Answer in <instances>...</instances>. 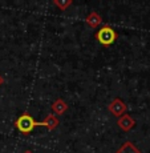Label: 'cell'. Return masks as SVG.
I'll list each match as a JSON object with an SVG mask.
<instances>
[{
  "label": "cell",
  "instance_id": "7",
  "mask_svg": "<svg viewBox=\"0 0 150 153\" xmlns=\"http://www.w3.org/2000/svg\"><path fill=\"white\" fill-rule=\"evenodd\" d=\"M85 22H86V24L89 25L90 28H97L98 25L102 24V17L100 16L97 12L95 11H92L89 15L86 16V19H85Z\"/></svg>",
  "mask_w": 150,
  "mask_h": 153
},
{
  "label": "cell",
  "instance_id": "11",
  "mask_svg": "<svg viewBox=\"0 0 150 153\" xmlns=\"http://www.w3.org/2000/svg\"><path fill=\"white\" fill-rule=\"evenodd\" d=\"M24 153H33V152H32V151H25Z\"/></svg>",
  "mask_w": 150,
  "mask_h": 153
},
{
  "label": "cell",
  "instance_id": "4",
  "mask_svg": "<svg viewBox=\"0 0 150 153\" xmlns=\"http://www.w3.org/2000/svg\"><path fill=\"white\" fill-rule=\"evenodd\" d=\"M117 125H118V128L121 129V131L129 132L130 129L134 128V125H136V120H134L130 114L125 113V114H122L121 117H118V120H117Z\"/></svg>",
  "mask_w": 150,
  "mask_h": 153
},
{
  "label": "cell",
  "instance_id": "6",
  "mask_svg": "<svg viewBox=\"0 0 150 153\" xmlns=\"http://www.w3.org/2000/svg\"><path fill=\"white\" fill-rule=\"evenodd\" d=\"M51 108H52V111H53V114H56V116H61V114H64L67 111H68L69 107L63 99H56L55 101L52 102Z\"/></svg>",
  "mask_w": 150,
  "mask_h": 153
},
{
  "label": "cell",
  "instance_id": "3",
  "mask_svg": "<svg viewBox=\"0 0 150 153\" xmlns=\"http://www.w3.org/2000/svg\"><path fill=\"white\" fill-rule=\"evenodd\" d=\"M126 108H128V107H126V104L120 97L113 99L110 104L108 105V109H109V112L113 114V116H116V117H121L122 114H125Z\"/></svg>",
  "mask_w": 150,
  "mask_h": 153
},
{
  "label": "cell",
  "instance_id": "8",
  "mask_svg": "<svg viewBox=\"0 0 150 153\" xmlns=\"http://www.w3.org/2000/svg\"><path fill=\"white\" fill-rule=\"evenodd\" d=\"M116 153H141V152L132 141H126V143H123L122 145L117 149Z\"/></svg>",
  "mask_w": 150,
  "mask_h": 153
},
{
  "label": "cell",
  "instance_id": "9",
  "mask_svg": "<svg viewBox=\"0 0 150 153\" xmlns=\"http://www.w3.org/2000/svg\"><path fill=\"white\" fill-rule=\"evenodd\" d=\"M53 5L58 7L61 11H65L67 8L72 5V0H53Z\"/></svg>",
  "mask_w": 150,
  "mask_h": 153
},
{
  "label": "cell",
  "instance_id": "2",
  "mask_svg": "<svg viewBox=\"0 0 150 153\" xmlns=\"http://www.w3.org/2000/svg\"><path fill=\"white\" fill-rule=\"evenodd\" d=\"M95 37H96L97 42L101 44V45L109 47V45H112V44L117 40V32L114 31L110 25L105 24V25H102V27L96 32Z\"/></svg>",
  "mask_w": 150,
  "mask_h": 153
},
{
  "label": "cell",
  "instance_id": "5",
  "mask_svg": "<svg viewBox=\"0 0 150 153\" xmlns=\"http://www.w3.org/2000/svg\"><path fill=\"white\" fill-rule=\"evenodd\" d=\"M58 124H60V120H58V117L53 113H49L48 116L44 119V121H40V126H45L48 131L56 129L58 126Z\"/></svg>",
  "mask_w": 150,
  "mask_h": 153
},
{
  "label": "cell",
  "instance_id": "10",
  "mask_svg": "<svg viewBox=\"0 0 150 153\" xmlns=\"http://www.w3.org/2000/svg\"><path fill=\"white\" fill-rule=\"evenodd\" d=\"M3 84H4V79H3V76L0 75V87H1Z\"/></svg>",
  "mask_w": 150,
  "mask_h": 153
},
{
  "label": "cell",
  "instance_id": "1",
  "mask_svg": "<svg viewBox=\"0 0 150 153\" xmlns=\"http://www.w3.org/2000/svg\"><path fill=\"white\" fill-rule=\"evenodd\" d=\"M13 125L20 133L29 134L35 128L40 126V123H37L36 120L28 113V112H24V113H21L16 120H15Z\"/></svg>",
  "mask_w": 150,
  "mask_h": 153
}]
</instances>
